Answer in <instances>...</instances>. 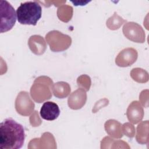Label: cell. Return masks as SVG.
I'll return each instance as SVG.
<instances>
[{
	"label": "cell",
	"instance_id": "1",
	"mask_svg": "<svg viewBox=\"0 0 149 149\" xmlns=\"http://www.w3.org/2000/svg\"><path fill=\"white\" fill-rule=\"evenodd\" d=\"M25 139L23 126L9 118L0 124V148L1 149H19Z\"/></svg>",
	"mask_w": 149,
	"mask_h": 149
},
{
	"label": "cell",
	"instance_id": "8",
	"mask_svg": "<svg viewBox=\"0 0 149 149\" xmlns=\"http://www.w3.org/2000/svg\"><path fill=\"white\" fill-rule=\"evenodd\" d=\"M137 58V53L136 49L127 48L120 51L115 59L116 64L120 67H126L131 65Z\"/></svg>",
	"mask_w": 149,
	"mask_h": 149
},
{
	"label": "cell",
	"instance_id": "9",
	"mask_svg": "<svg viewBox=\"0 0 149 149\" xmlns=\"http://www.w3.org/2000/svg\"><path fill=\"white\" fill-rule=\"evenodd\" d=\"M40 113L42 119L47 120H54L59 116L60 109L56 103L47 101L42 104Z\"/></svg>",
	"mask_w": 149,
	"mask_h": 149
},
{
	"label": "cell",
	"instance_id": "6",
	"mask_svg": "<svg viewBox=\"0 0 149 149\" xmlns=\"http://www.w3.org/2000/svg\"><path fill=\"white\" fill-rule=\"evenodd\" d=\"M34 108V104L30 100L29 94L26 91L19 93L15 101V108L17 113L27 116L33 111Z\"/></svg>",
	"mask_w": 149,
	"mask_h": 149
},
{
	"label": "cell",
	"instance_id": "5",
	"mask_svg": "<svg viewBox=\"0 0 149 149\" xmlns=\"http://www.w3.org/2000/svg\"><path fill=\"white\" fill-rule=\"evenodd\" d=\"M45 38L51 50L54 52L65 51L70 46L72 43L70 37L58 30L48 32L45 36Z\"/></svg>",
	"mask_w": 149,
	"mask_h": 149
},
{
	"label": "cell",
	"instance_id": "15",
	"mask_svg": "<svg viewBox=\"0 0 149 149\" xmlns=\"http://www.w3.org/2000/svg\"><path fill=\"white\" fill-rule=\"evenodd\" d=\"M125 22V20L119 16L116 12H115L114 15L107 21V26L111 30H116L119 29L120 26Z\"/></svg>",
	"mask_w": 149,
	"mask_h": 149
},
{
	"label": "cell",
	"instance_id": "7",
	"mask_svg": "<svg viewBox=\"0 0 149 149\" xmlns=\"http://www.w3.org/2000/svg\"><path fill=\"white\" fill-rule=\"evenodd\" d=\"M123 32L125 37L130 40L137 42L144 41V31L136 23L129 22L125 24L123 27Z\"/></svg>",
	"mask_w": 149,
	"mask_h": 149
},
{
	"label": "cell",
	"instance_id": "10",
	"mask_svg": "<svg viewBox=\"0 0 149 149\" xmlns=\"http://www.w3.org/2000/svg\"><path fill=\"white\" fill-rule=\"evenodd\" d=\"M87 95L85 91L81 88L76 90L68 98V105L73 109L81 108L86 103Z\"/></svg>",
	"mask_w": 149,
	"mask_h": 149
},
{
	"label": "cell",
	"instance_id": "2",
	"mask_svg": "<svg viewBox=\"0 0 149 149\" xmlns=\"http://www.w3.org/2000/svg\"><path fill=\"white\" fill-rule=\"evenodd\" d=\"M41 14L42 8L37 1L21 3L16 10L17 20L22 24L36 26Z\"/></svg>",
	"mask_w": 149,
	"mask_h": 149
},
{
	"label": "cell",
	"instance_id": "11",
	"mask_svg": "<svg viewBox=\"0 0 149 149\" xmlns=\"http://www.w3.org/2000/svg\"><path fill=\"white\" fill-rule=\"evenodd\" d=\"M30 49L36 55H42L45 51L47 45L42 37L34 35L30 37L28 42Z\"/></svg>",
	"mask_w": 149,
	"mask_h": 149
},
{
	"label": "cell",
	"instance_id": "14",
	"mask_svg": "<svg viewBox=\"0 0 149 149\" xmlns=\"http://www.w3.org/2000/svg\"><path fill=\"white\" fill-rule=\"evenodd\" d=\"M120 124L115 120H109L105 123V129L106 132L111 136L115 137H122V133L118 132L120 130Z\"/></svg>",
	"mask_w": 149,
	"mask_h": 149
},
{
	"label": "cell",
	"instance_id": "12",
	"mask_svg": "<svg viewBox=\"0 0 149 149\" xmlns=\"http://www.w3.org/2000/svg\"><path fill=\"white\" fill-rule=\"evenodd\" d=\"M143 109L137 101H133L127 110L128 119L134 123H137L143 118Z\"/></svg>",
	"mask_w": 149,
	"mask_h": 149
},
{
	"label": "cell",
	"instance_id": "3",
	"mask_svg": "<svg viewBox=\"0 0 149 149\" xmlns=\"http://www.w3.org/2000/svg\"><path fill=\"white\" fill-rule=\"evenodd\" d=\"M52 81L46 76H40L37 78L30 89V93L33 100L38 103L48 100L51 97L50 87Z\"/></svg>",
	"mask_w": 149,
	"mask_h": 149
},
{
	"label": "cell",
	"instance_id": "4",
	"mask_svg": "<svg viewBox=\"0 0 149 149\" xmlns=\"http://www.w3.org/2000/svg\"><path fill=\"white\" fill-rule=\"evenodd\" d=\"M0 31L2 33L13 28L16 20V13L11 4L5 0L0 1Z\"/></svg>",
	"mask_w": 149,
	"mask_h": 149
},
{
	"label": "cell",
	"instance_id": "13",
	"mask_svg": "<svg viewBox=\"0 0 149 149\" xmlns=\"http://www.w3.org/2000/svg\"><path fill=\"white\" fill-rule=\"evenodd\" d=\"M70 92V87L68 83L59 81L53 86V93L59 98H63L67 97Z\"/></svg>",
	"mask_w": 149,
	"mask_h": 149
}]
</instances>
